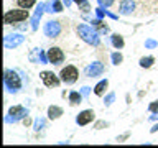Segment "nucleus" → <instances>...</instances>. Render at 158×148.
<instances>
[{"mask_svg": "<svg viewBox=\"0 0 158 148\" xmlns=\"http://www.w3.org/2000/svg\"><path fill=\"white\" fill-rule=\"evenodd\" d=\"M44 125H46V120L41 118V117H38L36 120H35V123H33V130L40 132V130H43V128H44Z\"/></svg>", "mask_w": 158, "mask_h": 148, "instance_id": "5701e85b", "label": "nucleus"}, {"mask_svg": "<svg viewBox=\"0 0 158 148\" xmlns=\"http://www.w3.org/2000/svg\"><path fill=\"white\" fill-rule=\"evenodd\" d=\"M76 31H77V36L81 38L84 43L91 44V46H99V44H101V35H99L96 31V28L91 27V25L79 23Z\"/></svg>", "mask_w": 158, "mask_h": 148, "instance_id": "f257e3e1", "label": "nucleus"}, {"mask_svg": "<svg viewBox=\"0 0 158 148\" xmlns=\"http://www.w3.org/2000/svg\"><path fill=\"white\" fill-rule=\"evenodd\" d=\"M63 7H64V3H63V0H51V2H48V3H44V8H46V12L49 13H59V12H63Z\"/></svg>", "mask_w": 158, "mask_h": 148, "instance_id": "4468645a", "label": "nucleus"}, {"mask_svg": "<svg viewBox=\"0 0 158 148\" xmlns=\"http://www.w3.org/2000/svg\"><path fill=\"white\" fill-rule=\"evenodd\" d=\"M63 115V109L58 107V105H49L48 107V118L49 120H56Z\"/></svg>", "mask_w": 158, "mask_h": 148, "instance_id": "f3484780", "label": "nucleus"}, {"mask_svg": "<svg viewBox=\"0 0 158 148\" xmlns=\"http://www.w3.org/2000/svg\"><path fill=\"white\" fill-rule=\"evenodd\" d=\"M114 2H115V0H97L99 7H102V8H109V7H112Z\"/></svg>", "mask_w": 158, "mask_h": 148, "instance_id": "bb28decb", "label": "nucleus"}, {"mask_svg": "<svg viewBox=\"0 0 158 148\" xmlns=\"http://www.w3.org/2000/svg\"><path fill=\"white\" fill-rule=\"evenodd\" d=\"M91 23H92V27L96 28V31H97L99 35H106V33H109V27L102 22V18H96V20H92Z\"/></svg>", "mask_w": 158, "mask_h": 148, "instance_id": "2eb2a0df", "label": "nucleus"}, {"mask_svg": "<svg viewBox=\"0 0 158 148\" xmlns=\"http://www.w3.org/2000/svg\"><path fill=\"white\" fill-rule=\"evenodd\" d=\"M74 3L79 7V10H82L84 13H87L89 10H91V5H89L87 0H74Z\"/></svg>", "mask_w": 158, "mask_h": 148, "instance_id": "412c9836", "label": "nucleus"}, {"mask_svg": "<svg viewBox=\"0 0 158 148\" xmlns=\"http://www.w3.org/2000/svg\"><path fill=\"white\" fill-rule=\"evenodd\" d=\"M82 94L81 92H77V91H71L69 92V104L71 105H77V104H81L82 102Z\"/></svg>", "mask_w": 158, "mask_h": 148, "instance_id": "6ab92c4d", "label": "nucleus"}, {"mask_svg": "<svg viewBox=\"0 0 158 148\" xmlns=\"http://www.w3.org/2000/svg\"><path fill=\"white\" fill-rule=\"evenodd\" d=\"M148 110L150 112H158V101H153L150 105H148Z\"/></svg>", "mask_w": 158, "mask_h": 148, "instance_id": "c756f323", "label": "nucleus"}, {"mask_svg": "<svg viewBox=\"0 0 158 148\" xmlns=\"http://www.w3.org/2000/svg\"><path fill=\"white\" fill-rule=\"evenodd\" d=\"M35 3H36V0H17V5L20 8H31L35 7Z\"/></svg>", "mask_w": 158, "mask_h": 148, "instance_id": "4be33fe9", "label": "nucleus"}, {"mask_svg": "<svg viewBox=\"0 0 158 148\" xmlns=\"http://www.w3.org/2000/svg\"><path fill=\"white\" fill-rule=\"evenodd\" d=\"M150 120H158V112H152V115H150Z\"/></svg>", "mask_w": 158, "mask_h": 148, "instance_id": "72a5a7b5", "label": "nucleus"}, {"mask_svg": "<svg viewBox=\"0 0 158 148\" xmlns=\"http://www.w3.org/2000/svg\"><path fill=\"white\" fill-rule=\"evenodd\" d=\"M23 41H25V36L22 33H10L3 39V46L7 49H15L17 46H20Z\"/></svg>", "mask_w": 158, "mask_h": 148, "instance_id": "0eeeda50", "label": "nucleus"}, {"mask_svg": "<svg viewBox=\"0 0 158 148\" xmlns=\"http://www.w3.org/2000/svg\"><path fill=\"white\" fill-rule=\"evenodd\" d=\"M61 31H63V27H61V22H58V20H49L43 27V33L48 38H59Z\"/></svg>", "mask_w": 158, "mask_h": 148, "instance_id": "423d86ee", "label": "nucleus"}, {"mask_svg": "<svg viewBox=\"0 0 158 148\" xmlns=\"http://www.w3.org/2000/svg\"><path fill=\"white\" fill-rule=\"evenodd\" d=\"M110 43H112V46L115 48V49H122L123 44H125V41H123V36H122V35H118V33L110 35Z\"/></svg>", "mask_w": 158, "mask_h": 148, "instance_id": "a211bd4d", "label": "nucleus"}, {"mask_svg": "<svg viewBox=\"0 0 158 148\" xmlns=\"http://www.w3.org/2000/svg\"><path fill=\"white\" fill-rule=\"evenodd\" d=\"M74 2V0H63V3L66 5V7H71V3Z\"/></svg>", "mask_w": 158, "mask_h": 148, "instance_id": "f704fd0d", "label": "nucleus"}, {"mask_svg": "<svg viewBox=\"0 0 158 148\" xmlns=\"http://www.w3.org/2000/svg\"><path fill=\"white\" fill-rule=\"evenodd\" d=\"M3 74H5L3 81H5V89H7V92H10V94L20 92V89H22V79H20V76L17 74V71H13V69H5Z\"/></svg>", "mask_w": 158, "mask_h": 148, "instance_id": "7ed1b4c3", "label": "nucleus"}, {"mask_svg": "<svg viewBox=\"0 0 158 148\" xmlns=\"http://www.w3.org/2000/svg\"><path fill=\"white\" fill-rule=\"evenodd\" d=\"M109 87V79H102V81H99L96 84V87H94V94H96L97 97H101L106 94V89Z\"/></svg>", "mask_w": 158, "mask_h": 148, "instance_id": "dca6fc26", "label": "nucleus"}, {"mask_svg": "<svg viewBox=\"0 0 158 148\" xmlns=\"http://www.w3.org/2000/svg\"><path fill=\"white\" fill-rule=\"evenodd\" d=\"M153 63H155V58H153V56H143V58H140V61H138L140 68H145V69L152 68Z\"/></svg>", "mask_w": 158, "mask_h": 148, "instance_id": "aec40b11", "label": "nucleus"}, {"mask_svg": "<svg viewBox=\"0 0 158 148\" xmlns=\"http://www.w3.org/2000/svg\"><path fill=\"white\" fill-rule=\"evenodd\" d=\"M156 46H158V43L155 41V39H147V41H145V48H148V49H153Z\"/></svg>", "mask_w": 158, "mask_h": 148, "instance_id": "cd10ccee", "label": "nucleus"}, {"mask_svg": "<svg viewBox=\"0 0 158 148\" xmlns=\"http://www.w3.org/2000/svg\"><path fill=\"white\" fill-rule=\"evenodd\" d=\"M96 15H97V18H104V17L107 15V12H106L102 7H97V8H96Z\"/></svg>", "mask_w": 158, "mask_h": 148, "instance_id": "c85d7f7f", "label": "nucleus"}, {"mask_svg": "<svg viewBox=\"0 0 158 148\" xmlns=\"http://www.w3.org/2000/svg\"><path fill=\"white\" fill-rule=\"evenodd\" d=\"M104 71H106L104 64L101 61H94V63L89 64V66H86L84 74H86L87 77H99V76H102V74H104Z\"/></svg>", "mask_w": 158, "mask_h": 148, "instance_id": "1a4fd4ad", "label": "nucleus"}, {"mask_svg": "<svg viewBox=\"0 0 158 148\" xmlns=\"http://www.w3.org/2000/svg\"><path fill=\"white\" fill-rule=\"evenodd\" d=\"M114 101H115V94H114V92H109L107 96H106V99H104V105H106V107H110Z\"/></svg>", "mask_w": 158, "mask_h": 148, "instance_id": "a878e982", "label": "nucleus"}, {"mask_svg": "<svg viewBox=\"0 0 158 148\" xmlns=\"http://www.w3.org/2000/svg\"><path fill=\"white\" fill-rule=\"evenodd\" d=\"M150 132H152V133H155V132H158V123H156V125H155V127H153V128H152V130H150Z\"/></svg>", "mask_w": 158, "mask_h": 148, "instance_id": "e433bc0d", "label": "nucleus"}, {"mask_svg": "<svg viewBox=\"0 0 158 148\" xmlns=\"http://www.w3.org/2000/svg\"><path fill=\"white\" fill-rule=\"evenodd\" d=\"M30 18V12L28 8H15V10H7L3 15V22L5 25H17L22 22H27Z\"/></svg>", "mask_w": 158, "mask_h": 148, "instance_id": "f03ea898", "label": "nucleus"}, {"mask_svg": "<svg viewBox=\"0 0 158 148\" xmlns=\"http://www.w3.org/2000/svg\"><path fill=\"white\" fill-rule=\"evenodd\" d=\"M27 115H28V109H25L23 105H13V107L8 109V113H7V117H5V122L7 123L13 122L15 123V122L23 120Z\"/></svg>", "mask_w": 158, "mask_h": 148, "instance_id": "20e7f679", "label": "nucleus"}, {"mask_svg": "<svg viewBox=\"0 0 158 148\" xmlns=\"http://www.w3.org/2000/svg\"><path fill=\"white\" fill-rule=\"evenodd\" d=\"M59 77H61V81L64 84H74L77 81L79 77V71L76 66H73V64H68L66 68L61 69V72H59Z\"/></svg>", "mask_w": 158, "mask_h": 148, "instance_id": "39448f33", "label": "nucleus"}, {"mask_svg": "<svg viewBox=\"0 0 158 148\" xmlns=\"http://www.w3.org/2000/svg\"><path fill=\"white\" fill-rule=\"evenodd\" d=\"M135 7H137L135 0H120L118 13H120V15H132V12L135 10Z\"/></svg>", "mask_w": 158, "mask_h": 148, "instance_id": "f8f14e48", "label": "nucleus"}, {"mask_svg": "<svg viewBox=\"0 0 158 148\" xmlns=\"http://www.w3.org/2000/svg\"><path fill=\"white\" fill-rule=\"evenodd\" d=\"M22 122H23V125H30V123H31V118H30V117L27 115V117H25Z\"/></svg>", "mask_w": 158, "mask_h": 148, "instance_id": "473e14b6", "label": "nucleus"}, {"mask_svg": "<svg viewBox=\"0 0 158 148\" xmlns=\"http://www.w3.org/2000/svg\"><path fill=\"white\" fill-rule=\"evenodd\" d=\"M104 125H107L106 122H97V125H96V128H102Z\"/></svg>", "mask_w": 158, "mask_h": 148, "instance_id": "c9c22d12", "label": "nucleus"}, {"mask_svg": "<svg viewBox=\"0 0 158 148\" xmlns=\"http://www.w3.org/2000/svg\"><path fill=\"white\" fill-rule=\"evenodd\" d=\"M44 10H46V8H44V3H40L36 7V10H35V15L31 18V30H33V31H36V30H38V23H40V20H41V17H43Z\"/></svg>", "mask_w": 158, "mask_h": 148, "instance_id": "ddd939ff", "label": "nucleus"}, {"mask_svg": "<svg viewBox=\"0 0 158 148\" xmlns=\"http://www.w3.org/2000/svg\"><path fill=\"white\" fill-rule=\"evenodd\" d=\"M110 59H112V64H114V66H118V64L123 61V56H122L118 51H115V53L110 54Z\"/></svg>", "mask_w": 158, "mask_h": 148, "instance_id": "b1692460", "label": "nucleus"}, {"mask_svg": "<svg viewBox=\"0 0 158 148\" xmlns=\"http://www.w3.org/2000/svg\"><path fill=\"white\" fill-rule=\"evenodd\" d=\"M30 61L31 63H41V59H40V49L35 48L33 53H30Z\"/></svg>", "mask_w": 158, "mask_h": 148, "instance_id": "393cba45", "label": "nucleus"}, {"mask_svg": "<svg viewBox=\"0 0 158 148\" xmlns=\"http://www.w3.org/2000/svg\"><path fill=\"white\" fill-rule=\"evenodd\" d=\"M40 77H41V81L46 87H58L59 84L63 82L61 77H58L53 71H43L41 74H40Z\"/></svg>", "mask_w": 158, "mask_h": 148, "instance_id": "6e6552de", "label": "nucleus"}, {"mask_svg": "<svg viewBox=\"0 0 158 148\" xmlns=\"http://www.w3.org/2000/svg\"><path fill=\"white\" fill-rule=\"evenodd\" d=\"M94 118H96V112H94L92 109H86V110L79 112L76 115V123L84 127V125H89L91 122H94Z\"/></svg>", "mask_w": 158, "mask_h": 148, "instance_id": "9b49d317", "label": "nucleus"}, {"mask_svg": "<svg viewBox=\"0 0 158 148\" xmlns=\"http://www.w3.org/2000/svg\"><path fill=\"white\" fill-rule=\"evenodd\" d=\"M48 59H49V64H54V66H59L63 61H64V51L58 46H53L48 49Z\"/></svg>", "mask_w": 158, "mask_h": 148, "instance_id": "9d476101", "label": "nucleus"}, {"mask_svg": "<svg viewBox=\"0 0 158 148\" xmlns=\"http://www.w3.org/2000/svg\"><path fill=\"white\" fill-rule=\"evenodd\" d=\"M89 92H91V87H87V86H84V87L81 89V94H82L84 97H87V96H89Z\"/></svg>", "mask_w": 158, "mask_h": 148, "instance_id": "7c9ffc66", "label": "nucleus"}, {"mask_svg": "<svg viewBox=\"0 0 158 148\" xmlns=\"http://www.w3.org/2000/svg\"><path fill=\"white\" fill-rule=\"evenodd\" d=\"M15 27H17L18 30H22V31H25V30H28V25H25L23 22H22V25H20V23H17Z\"/></svg>", "mask_w": 158, "mask_h": 148, "instance_id": "2f4dec72", "label": "nucleus"}]
</instances>
